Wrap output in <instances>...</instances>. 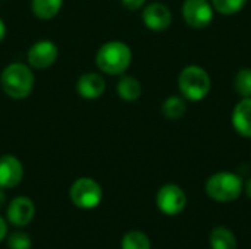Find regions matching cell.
<instances>
[{
  "label": "cell",
  "mask_w": 251,
  "mask_h": 249,
  "mask_svg": "<svg viewBox=\"0 0 251 249\" xmlns=\"http://www.w3.org/2000/svg\"><path fill=\"white\" fill-rule=\"evenodd\" d=\"M34 73L31 68L15 62L7 65L0 75V87L3 92L13 100H24L34 90Z\"/></svg>",
  "instance_id": "cell-1"
},
{
  "label": "cell",
  "mask_w": 251,
  "mask_h": 249,
  "mask_svg": "<svg viewBox=\"0 0 251 249\" xmlns=\"http://www.w3.org/2000/svg\"><path fill=\"white\" fill-rule=\"evenodd\" d=\"M132 51L124 41H107L96 54L97 68L106 75H122L131 66Z\"/></svg>",
  "instance_id": "cell-2"
},
{
  "label": "cell",
  "mask_w": 251,
  "mask_h": 249,
  "mask_svg": "<svg viewBox=\"0 0 251 249\" xmlns=\"http://www.w3.org/2000/svg\"><path fill=\"white\" fill-rule=\"evenodd\" d=\"M210 84L209 73L196 65L184 68L178 76L179 92L185 100L190 101H201L206 98L210 91Z\"/></svg>",
  "instance_id": "cell-3"
},
{
  "label": "cell",
  "mask_w": 251,
  "mask_h": 249,
  "mask_svg": "<svg viewBox=\"0 0 251 249\" xmlns=\"http://www.w3.org/2000/svg\"><path fill=\"white\" fill-rule=\"evenodd\" d=\"M243 186L241 176L231 172H219L207 179L204 189L212 200L218 203H231L241 195Z\"/></svg>",
  "instance_id": "cell-4"
},
{
  "label": "cell",
  "mask_w": 251,
  "mask_h": 249,
  "mask_svg": "<svg viewBox=\"0 0 251 249\" xmlns=\"http://www.w3.org/2000/svg\"><path fill=\"white\" fill-rule=\"evenodd\" d=\"M69 198L75 207L82 210H93L101 204L103 189L94 179L79 178L72 183L69 189Z\"/></svg>",
  "instance_id": "cell-5"
},
{
  "label": "cell",
  "mask_w": 251,
  "mask_h": 249,
  "mask_svg": "<svg viewBox=\"0 0 251 249\" xmlns=\"http://www.w3.org/2000/svg\"><path fill=\"white\" fill-rule=\"evenodd\" d=\"M157 208L166 216H176L184 211L187 205V197L182 188L175 183L163 185L156 195Z\"/></svg>",
  "instance_id": "cell-6"
},
{
  "label": "cell",
  "mask_w": 251,
  "mask_h": 249,
  "mask_svg": "<svg viewBox=\"0 0 251 249\" xmlns=\"http://www.w3.org/2000/svg\"><path fill=\"white\" fill-rule=\"evenodd\" d=\"M182 16L188 26L203 29L213 21V6L207 0H185L182 4Z\"/></svg>",
  "instance_id": "cell-7"
},
{
  "label": "cell",
  "mask_w": 251,
  "mask_h": 249,
  "mask_svg": "<svg viewBox=\"0 0 251 249\" xmlns=\"http://www.w3.org/2000/svg\"><path fill=\"white\" fill-rule=\"evenodd\" d=\"M57 56H59V48L53 41L40 40L29 47L26 53V60L32 69L43 70L53 66L54 62L57 60Z\"/></svg>",
  "instance_id": "cell-8"
},
{
  "label": "cell",
  "mask_w": 251,
  "mask_h": 249,
  "mask_svg": "<svg viewBox=\"0 0 251 249\" xmlns=\"http://www.w3.org/2000/svg\"><path fill=\"white\" fill-rule=\"evenodd\" d=\"M141 18L144 25L156 32L168 29L172 23V12L169 10L168 6L159 1L147 4L141 13Z\"/></svg>",
  "instance_id": "cell-9"
},
{
  "label": "cell",
  "mask_w": 251,
  "mask_h": 249,
  "mask_svg": "<svg viewBox=\"0 0 251 249\" xmlns=\"http://www.w3.org/2000/svg\"><path fill=\"white\" fill-rule=\"evenodd\" d=\"M24 179V166L12 154L0 156V188L10 189L18 186Z\"/></svg>",
  "instance_id": "cell-10"
},
{
  "label": "cell",
  "mask_w": 251,
  "mask_h": 249,
  "mask_svg": "<svg viewBox=\"0 0 251 249\" xmlns=\"http://www.w3.org/2000/svg\"><path fill=\"white\" fill-rule=\"evenodd\" d=\"M6 216L10 225L24 227L32 222L35 216V205L28 197H16L10 201Z\"/></svg>",
  "instance_id": "cell-11"
},
{
  "label": "cell",
  "mask_w": 251,
  "mask_h": 249,
  "mask_svg": "<svg viewBox=\"0 0 251 249\" xmlns=\"http://www.w3.org/2000/svg\"><path fill=\"white\" fill-rule=\"evenodd\" d=\"M106 91V81L97 72H85L76 81V92L81 98L97 100Z\"/></svg>",
  "instance_id": "cell-12"
},
{
  "label": "cell",
  "mask_w": 251,
  "mask_h": 249,
  "mask_svg": "<svg viewBox=\"0 0 251 249\" xmlns=\"http://www.w3.org/2000/svg\"><path fill=\"white\" fill-rule=\"evenodd\" d=\"M232 126L244 138H251V97L241 98L232 110Z\"/></svg>",
  "instance_id": "cell-13"
},
{
  "label": "cell",
  "mask_w": 251,
  "mask_h": 249,
  "mask_svg": "<svg viewBox=\"0 0 251 249\" xmlns=\"http://www.w3.org/2000/svg\"><path fill=\"white\" fill-rule=\"evenodd\" d=\"M116 92H118L119 98H122L124 101L132 103L141 97L143 88H141V84L137 78L129 76V75H124L116 85Z\"/></svg>",
  "instance_id": "cell-14"
},
{
  "label": "cell",
  "mask_w": 251,
  "mask_h": 249,
  "mask_svg": "<svg viewBox=\"0 0 251 249\" xmlns=\"http://www.w3.org/2000/svg\"><path fill=\"white\" fill-rule=\"evenodd\" d=\"M63 0H31V10L35 18L49 21L59 15Z\"/></svg>",
  "instance_id": "cell-15"
},
{
  "label": "cell",
  "mask_w": 251,
  "mask_h": 249,
  "mask_svg": "<svg viewBox=\"0 0 251 249\" xmlns=\"http://www.w3.org/2000/svg\"><path fill=\"white\" fill-rule=\"evenodd\" d=\"M212 249H237L235 235L225 226H216L210 233Z\"/></svg>",
  "instance_id": "cell-16"
},
{
  "label": "cell",
  "mask_w": 251,
  "mask_h": 249,
  "mask_svg": "<svg viewBox=\"0 0 251 249\" xmlns=\"http://www.w3.org/2000/svg\"><path fill=\"white\" fill-rule=\"evenodd\" d=\"M187 112V103L184 97L171 95L162 104V113L168 120H178Z\"/></svg>",
  "instance_id": "cell-17"
},
{
  "label": "cell",
  "mask_w": 251,
  "mask_h": 249,
  "mask_svg": "<svg viewBox=\"0 0 251 249\" xmlns=\"http://www.w3.org/2000/svg\"><path fill=\"white\" fill-rule=\"evenodd\" d=\"M122 249H151L150 239L146 233L140 230H131L124 235L122 242H121Z\"/></svg>",
  "instance_id": "cell-18"
},
{
  "label": "cell",
  "mask_w": 251,
  "mask_h": 249,
  "mask_svg": "<svg viewBox=\"0 0 251 249\" xmlns=\"http://www.w3.org/2000/svg\"><path fill=\"white\" fill-rule=\"evenodd\" d=\"M234 87L237 94L241 98H250L251 97V69L250 68H244L240 69L238 73L235 75V81H234Z\"/></svg>",
  "instance_id": "cell-19"
},
{
  "label": "cell",
  "mask_w": 251,
  "mask_h": 249,
  "mask_svg": "<svg viewBox=\"0 0 251 249\" xmlns=\"http://www.w3.org/2000/svg\"><path fill=\"white\" fill-rule=\"evenodd\" d=\"M247 0H212V6L216 12H219L221 15H235L238 13Z\"/></svg>",
  "instance_id": "cell-20"
},
{
  "label": "cell",
  "mask_w": 251,
  "mask_h": 249,
  "mask_svg": "<svg viewBox=\"0 0 251 249\" xmlns=\"http://www.w3.org/2000/svg\"><path fill=\"white\" fill-rule=\"evenodd\" d=\"M7 247L9 249H31L32 241L25 232H13L7 236Z\"/></svg>",
  "instance_id": "cell-21"
},
{
  "label": "cell",
  "mask_w": 251,
  "mask_h": 249,
  "mask_svg": "<svg viewBox=\"0 0 251 249\" xmlns=\"http://www.w3.org/2000/svg\"><path fill=\"white\" fill-rule=\"evenodd\" d=\"M122 1V6L128 10H138L141 9L147 0H121Z\"/></svg>",
  "instance_id": "cell-22"
},
{
  "label": "cell",
  "mask_w": 251,
  "mask_h": 249,
  "mask_svg": "<svg viewBox=\"0 0 251 249\" xmlns=\"http://www.w3.org/2000/svg\"><path fill=\"white\" fill-rule=\"evenodd\" d=\"M6 235H7V225H6V222L0 217V242L6 238Z\"/></svg>",
  "instance_id": "cell-23"
},
{
  "label": "cell",
  "mask_w": 251,
  "mask_h": 249,
  "mask_svg": "<svg viewBox=\"0 0 251 249\" xmlns=\"http://www.w3.org/2000/svg\"><path fill=\"white\" fill-rule=\"evenodd\" d=\"M6 32H7V29H6V23H4V21L0 18V43L4 40V37H6Z\"/></svg>",
  "instance_id": "cell-24"
},
{
  "label": "cell",
  "mask_w": 251,
  "mask_h": 249,
  "mask_svg": "<svg viewBox=\"0 0 251 249\" xmlns=\"http://www.w3.org/2000/svg\"><path fill=\"white\" fill-rule=\"evenodd\" d=\"M4 204H6V194H4L3 188H0V208L4 207Z\"/></svg>",
  "instance_id": "cell-25"
},
{
  "label": "cell",
  "mask_w": 251,
  "mask_h": 249,
  "mask_svg": "<svg viewBox=\"0 0 251 249\" xmlns=\"http://www.w3.org/2000/svg\"><path fill=\"white\" fill-rule=\"evenodd\" d=\"M246 194H247V197L251 200V178L246 182Z\"/></svg>",
  "instance_id": "cell-26"
}]
</instances>
